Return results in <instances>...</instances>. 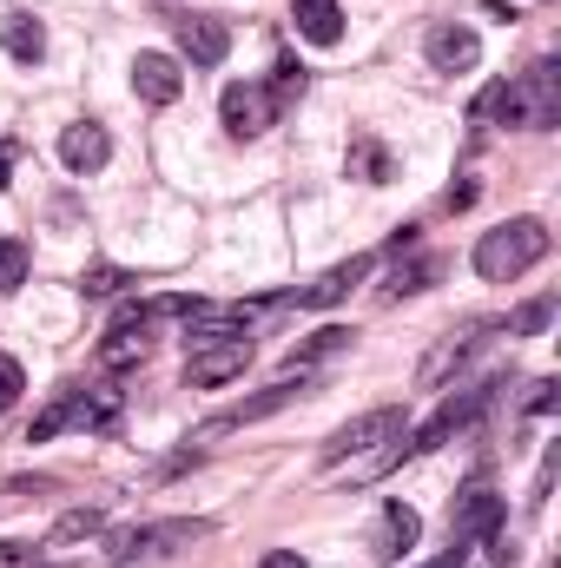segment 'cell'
Here are the masks:
<instances>
[{"label": "cell", "mask_w": 561, "mask_h": 568, "mask_svg": "<svg viewBox=\"0 0 561 568\" xmlns=\"http://www.w3.org/2000/svg\"><path fill=\"white\" fill-rule=\"evenodd\" d=\"M218 120H225L232 140H258L265 126H278V100H272V87H258V80H232L225 100H218Z\"/></svg>", "instance_id": "8992f818"}, {"label": "cell", "mask_w": 561, "mask_h": 568, "mask_svg": "<svg viewBox=\"0 0 561 568\" xmlns=\"http://www.w3.org/2000/svg\"><path fill=\"white\" fill-rule=\"evenodd\" d=\"M549 311H555V304H549V297H536V304H522V311L509 317V331H516V337H536V331L549 324Z\"/></svg>", "instance_id": "83f0119b"}, {"label": "cell", "mask_w": 561, "mask_h": 568, "mask_svg": "<svg viewBox=\"0 0 561 568\" xmlns=\"http://www.w3.org/2000/svg\"><path fill=\"white\" fill-rule=\"evenodd\" d=\"M20 284H27V245L0 239V291H20Z\"/></svg>", "instance_id": "484cf974"}, {"label": "cell", "mask_w": 561, "mask_h": 568, "mask_svg": "<svg viewBox=\"0 0 561 568\" xmlns=\"http://www.w3.org/2000/svg\"><path fill=\"white\" fill-rule=\"evenodd\" d=\"M60 159H67V172H100V165L113 159V140H106V126H93V120L67 126V133H60Z\"/></svg>", "instance_id": "2e32d148"}, {"label": "cell", "mask_w": 561, "mask_h": 568, "mask_svg": "<svg viewBox=\"0 0 561 568\" xmlns=\"http://www.w3.org/2000/svg\"><path fill=\"white\" fill-rule=\"evenodd\" d=\"M476 60H482V40H476L469 27H429V67L462 73V67H476Z\"/></svg>", "instance_id": "e0dca14e"}, {"label": "cell", "mask_w": 561, "mask_h": 568, "mask_svg": "<svg viewBox=\"0 0 561 568\" xmlns=\"http://www.w3.org/2000/svg\"><path fill=\"white\" fill-rule=\"evenodd\" d=\"M212 536V523L205 516H172V523H145L133 536H120V562H133V556H172V549H192V542H205Z\"/></svg>", "instance_id": "ba28073f"}, {"label": "cell", "mask_w": 561, "mask_h": 568, "mask_svg": "<svg viewBox=\"0 0 561 568\" xmlns=\"http://www.w3.org/2000/svg\"><path fill=\"white\" fill-rule=\"evenodd\" d=\"M489 331H502V324H462V331H449V337H442V344H436V351L422 357L417 390H436V384H442V377H449L456 364H469V357H476V344H482Z\"/></svg>", "instance_id": "30bf717a"}, {"label": "cell", "mask_w": 561, "mask_h": 568, "mask_svg": "<svg viewBox=\"0 0 561 568\" xmlns=\"http://www.w3.org/2000/svg\"><path fill=\"white\" fill-rule=\"evenodd\" d=\"M350 179L384 185V179H390V152H384L377 140H350Z\"/></svg>", "instance_id": "cb8c5ba5"}, {"label": "cell", "mask_w": 561, "mask_h": 568, "mask_svg": "<svg viewBox=\"0 0 561 568\" xmlns=\"http://www.w3.org/2000/svg\"><path fill=\"white\" fill-rule=\"evenodd\" d=\"M370 265H377L370 252H357L350 265H330V272H324L317 284H304V291H297V311H324V304H337V297H350L357 284L370 278Z\"/></svg>", "instance_id": "4fadbf2b"}, {"label": "cell", "mask_w": 561, "mask_h": 568, "mask_svg": "<svg viewBox=\"0 0 561 568\" xmlns=\"http://www.w3.org/2000/svg\"><path fill=\"white\" fill-rule=\"evenodd\" d=\"M178 47L192 53V67H218V60L232 53V33H225V20H212V13H185V20H178Z\"/></svg>", "instance_id": "5bb4252c"}, {"label": "cell", "mask_w": 561, "mask_h": 568, "mask_svg": "<svg viewBox=\"0 0 561 568\" xmlns=\"http://www.w3.org/2000/svg\"><path fill=\"white\" fill-rule=\"evenodd\" d=\"M422 536V516L410 503H384V516H377V536H370V556L377 562H397V556H410Z\"/></svg>", "instance_id": "8fae6325"}, {"label": "cell", "mask_w": 561, "mask_h": 568, "mask_svg": "<svg viewBox=\"0 0 561 568\" xmlns=\"http://www.w3.org/2000/svg\"><path fill=\"white\" fill-rule=\"evenodd\" d=\"M476 120H502V126H522V133H542L561 120V73L555 60H536L529 73L516 80H496L482 100H476Z\"/></svg>", "instance_id": "6da1fadb"}, {"label": "cell", "mask_w": 561, "mask_h": 568, "mask_svg": "<svg viewBox=\"0 0 561 568\" xmlns=\"http://www.w3.org/2000/svg\"><path fill=\"white\" fill-rule=\"evenodd\" d=\"M120 284H126L120 265H93V272H80V291H86V297H113Z\"/></svg>", "instance_id": "4316f807"}, {"label": "cell", "mask_w": 561, "mask_h": 568, "mask_svg": "<svg viewBox=\"0 0 561 568\" xmlns=\"http://www.w3.org/2000/svg\"><path fill=\"white\" fill-rule=\"evenodd\" d=\"M145 324H152V317L133 304V311L106 331V344H100V371H133V364H140L145 357Z\"/></svg>", "instance_id": "9a60e30c"}, {"label": "cell", "mask_w": 561, "mask_h": 568, "mask_svg": "<svg viewBox=\"0 0 561 568\" xmlns=\"http://www.w3.org/2000/svg\"><path fill=\"white\" fill-rule=\"evenodd\" d=\"M290 20H297V33L317 40V47H337V40H344V7H337V0H297Z\"/></svg>", "instance_id": "d6986e66"}, {"label": "cell", "mask_w": 561, "mask_h": 568, "mask_svg": "<svg viewBox=\"0 0 561 568\" xmlns=\"http://www.w3.org/2000/svg\"><path fill=\"white\" fill-rule=\"evenodd\" d=\"M436 272H442L436 258H422V265H397V278L384 284V297H410V291H422V284L436 278Z\"/></svg>", "instance_id": "d4e9b609"}, {"label": "cell", "mask_w": 561, "mask_h": 568, "mask_svg": "<svg viewBox=\"0 0 561 568\" xmlns=\"http://www.w3.org/2000/svg\"><path fill=\"white\" fill-rule=\"evenodd\" d=\"M20 390H27V377H20V364L0 351V410H13V404H20Z\"/></svg>", "instance_id": "f1b7e54d"}, {"label": "cell", "mask_w": 561, "mask_h": 568, "mask_svg": "<svg viewBox=\"0 0 561 568\" xmlns=\"http://www.w3.org/2000/svg\"><path fill=\"white\" fill-rule=\"evenodd\" d=\"M0 40H7V53H13V60H27V67L47 53V27H40L33 13H7V20H0Z\"/></svg>", "instance_id": "44dd1931"}, {"label": "cell", "mask_w": 561, "mask_h": 568, "mask_svg": "<svg viewBox=\"0 0 561 568\" xmlns=\"http://www.w3.org/2000/svg\"><path fill=\"white\" fill-rule=\"evenodd\" d=\"M489 404H496V384H482V390H462V397H449V404H442V410H436V417H429L422 429H404V449H410V456H429V449H442V443H449L456 429H469L476 417H482V410H489Z\"/></svg>", "instance_id": "5b68a950"}, {"label": "cell", "mask_w": 561, "mask_h": 568, "mask_svg": "<svg viewBox=\"0 0 561 568\" xmlns=\"http://www.w3.org/2000/svg\"><path fill=\"white\" fill-rule=\"evenodd\" d=\"M73 397H80V390H53V404H47L33 424H27V443H53L60 429L73 424Z\"/></svg>", "instance_id": "603a6c76"}, {"label": "cell", "mask_w": 561, "mask_h": 568, "mask_svg": "<svg viewBox=\"0 0 561 568\" xmlns=\"http://www.w3.org/2000/svg\"><path fill=\"white\" fill-rule=\"evenodd\" d=\"M496 523H502V496H496L489 483H476V489H462V496H456V509H449V542H462V549H469V542H476V536H489Z\"/></svg>", "instance_id": "9c48e42d"}, {"label": "cell", "mask_w": 561, "mask_h": 568, "mask_svg": "<svg viewBox=\"0 0 561 568\" xmlns=\"http://www.w3.org/2000/svg\"><path fill=\"white\" fill-rule=\"evenodd\" d=\"M133 93H140L145 106H172V100L185 93L178 60H172V53H140V60H133Z\"/></svg>", "instance_id": "7c38bea8"}, {"label": "cell", "mask_w": 561, "mask_h": 568, "mask_svg": "<svg viewBox=\"0 0 561 568\" xmlns=\"http://www.w3.org/2000/svg\"><path fill=\"white\" fill-rule=\"evenodd\" d=\"M106 529V509H67L60 523H53V536H47V549H67V542H86V536H100Z\"/></svg>", "instance_id": "7402d4cb"}, {"label": "cell", "mask_w": 561, "mask_h": 568, "mask_svg": "<svg viewBox=\"0 0 561 568\" xmlns=\"http://www.w3.org/2000/svg\"><path fill=\"white\" fill-rule=\"evenodd\" d=\"M297 390H304V384H290V377H284V384H272V390H258V397H245V404H232V410H218V417H205V424L192 429L185 443H218V436H232V429H252V424H265V417H278V410L290 404V397H297Z\"/></svg>", "instance_id": "52a82bcc"}, {"label": "cell", "mask_w": 561, "mask_h": 568, "mask_svg": "<svg viewBox=\"0 0 561 568\" xmlns=\"http://www.w3.org/2000/svg\"><path fill=\"white\" fill-rule=\"evenodd\" d=\"M555 410V384H536V397H529V417H549Z\"/></svg>", "instance_id": "4dcf8cb0"}, {"label": "cell", "mask_w": 561, "mask_h": 568, "mask_svg": "<svg viewBox=\"0 0 561 568\" xmlns=\"http://www.w3.org/2000/svg\"><path fill=\"white\" fill-rule=\"evenodd\" d=\"M7 172H13V145L0 140V192H7V185H13V179H7Z\"/></svg>", "instance_id": "d6a6232c"}, {"label": "cell", "mask_w": 561, "mask_h": 568, "mask_svg": "<svg viewBox=\"0 0 561 568\" xmlns=\"http://www.w3.org/2000/svg\"><path fill=\"white\" fill-rule=\"evenodd\" d=\"M258 568H310V562H304L297 549H272V556H265V562H258Z\"/></svg>", "instance_id": "1f68e13d"}, {"label": "cell", "mask_w": 561, "mask_h": 568, "mask_svg": "<svg viewBox=\"0 0 561 568\" xmlns=\"http://www.w3.org/2000/svg\"><path fill=\"white\" fill-rule=\"evenodd\" d=\"M245 364H252V337H245V331H225V337H212V344H192L185 384H192V390H218V384H232Z\"/></svg>", "instance_id": "277c9868"}, {"label": "cell", "mask_w": 561, "mask_h": 568, "mask_svg": "<svg viewBox=\"0 0 561 568\" xmlns=\"http://www.w3.org/2000/svg\"><path fill=\"white\" fill-rule=\"evenodd\" d=\"M350 337H357L350 324H324V331H310V337H304V344L290 351V371H297V377H304V371H317L324 357H337V351H350Z\"/></svg>", "instance_id": "ffe728a7"}, {"label": "cell", "mask_w": 561, "mask_h": 568, "mask_svg": "<svg viewBox=\"0 0 561 568\" xmlns=\"http://www.w3.org/2000/svg\"><path fill=\"white\" fill-rule=\"evenodd\" d=\"M410 417H404V404H377V410H364V417H350L344 429H330L324 436V463H350V456H370L377 443H390V436H404Z\"/></svg>", "instance_id": "3957f363"}, {"label": "cell", "mask_w": 561, "mask_h": 568, "mask_svg": "<svg viewBox=\"0 0 561 568\" xmlns=\"http://www.w3.org/2000/svg\"><path fill=\"white\" fill-rule=\"evenodd\" d=\"M462 562V542H449V556H436V562H422V568H456Z\"/></svg>", "instance_id": "836d02e7"}, {"label": "cell", "mask_w": 561, "mask_h": 568, "mask_svg": "<svg viewBox=\"0 0 561 568\" xmlns=\"http://www.w3.org/2000/svg\"><path fill=\"white\" fill-rule=\"evenodd\" d=\"M542 258H549V225L542 219H509V225L476 239V272L489 284H516L522 272H536Z\"/></svg>", "instance_id": "7a4b0ae2"}, {"label": "cell", "mask_w": 561, "mask_h": 568, "mask_svg": "<svg viewBox=\"0 0 561 568\" xmlns=\"http://www.w3.org/2000/svg\"><path fill=\"white\" fill-rule=\"evenodd\" d=\"M40 549H27V542H0V568H33Z\"/></svg>", "instance_id": "f546056e"}, {"label": "cell", "mask_w": 561, "mask_h": 568, "mask_svg": "<svg viewBox=\"0 0 561 568\" xmlns=\"http://www.w3.org/2000/svg\"><path fill=\"white\" fill-rule=\"evenodd\" d=\"M120 410H126V390H120V384H93L86 397H73V424L93 429V436L120 429Z\"/></svg>", "instance_id": "ac0fdd59"}]
</instances>
